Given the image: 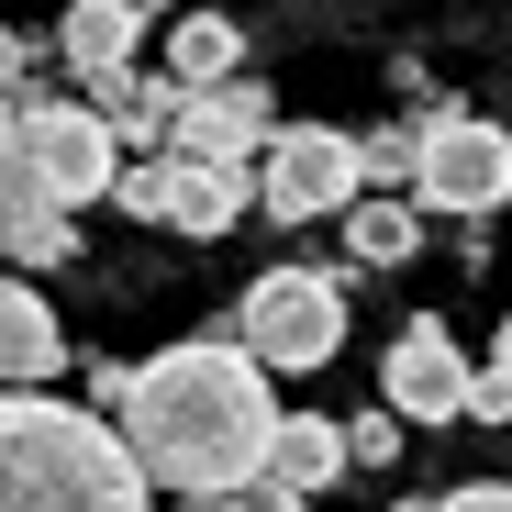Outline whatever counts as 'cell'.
<instances>
[{
    "label": "cell",
    "mask_w": 512,
    "mask_h": 512,
    "mask_svg": "<svg viewBox=\"0 0 512 512\" xmlns=\"http://www.w3.org/2000/svg\"><path fill=\"white\" fill-rule=\"evenodd\" d=\"M112 423H123V446H134V468H145L156 490L234 501V490L268 479L290 412L268 401V368L234 346V323H201V334H179L167 357L134 368V401H123Z\"/></svg>",
    "instance_id": "obj_1"
},
{
    "label": "cell",
    "mask_w": 512,
    "mask_h": 512,
    "mask_svg": "<svg viewBox=\"0 0 512 512\" xmlns=\"http://www.w3.org/2000/svg\"><path fill=\"white\" fill-rule=\"evenodd\" d=\"M0 512H156V479L112 412L0 390Z\"/></svg>",
    "instance_id": "obj_2"
},
{
    "label": "cell",
    "mask_w": 512,
    "mask_h": 512,
    "mask_svg": "<svg viewBox=\"0 0 512 512\" xmlns=\"http://www.w3.org/2000/svg\"><path fill=\"white\" fill-rule=\"evenodd\" d=\"M234 346L268 368V379H312L346 357V279L334 268H268L234 301Z\"/></svg>",
    "instance_id": "obj_3"
},
{
    "label": "cell",
    "mask_w": 512,
    "mask_h": 512,
    "mask_svg": "<svg viewBox=\"0 0 512 512\" xmlns=\"http://www.w3.org/2000/svg\"><path fill=\"white\" fill-rule=\"evenodd\" d=\"M123 167H134V145L112 134L101 101H34V112H23V190H34V201L90 212V201H112Z\"/></svg>",
    "instance_id": "obj_4"
},
{
    "label": "cell",
    "mask_w": 512,
    "mask_h": 512,
    "mask_svg": "<svg viewBox=\"0 0 512 512\" xmlns=\"http://www.w3.org/2000/svg\"><path fill=\"white\" fill-rule=\"evenodd\" d=\"M368 201V156L357 134H334V123H279L268 156H256V212L268 223H346Z\"/></svg>",
    "instance_id": "obj_5"
},
{
    "label": "cell",
    "mask_w": 512,
    "mask_h": 512,
    "mask_svg": "<svg viewBox=\"0 0 512 512\" xmlns=\"http://www.w3.org/2000/svg\"><path fill=\"white\" fill-rule=\"evenodd\" d=\"M412 201L457 212V223L501 212L512 201V134L479 123V112H423V179H412Z\"/></svg>",
    "instance_id": "obj_6"
},
{
    "label": "cell",
    "mask_w": 512,
    "mask_h": 512,
    "mask_svg": "<svg viewBox=\"0 0 512 512\" xmlns=\"http://www.w3.org/2000/svg\"><path fill=\"white\" fill-rule=\"evenodd\" d=\"M468 346L435 323V312H412L401 334H390V357H379V401L401 412V423H468Z\"/></svg>",
    "instance_id": "obj_7"
},
{
    "label": "cell",
    "mask_w": 512,
    "mask_h": 512,
    "mask_svg": "<svg viewBox=\"0 0 512 512\" xmlns=\"http://www.w3.org/2000/svg\"><path fill=\"white\" fill-rule=\"evenodd\" d=\"M268 134H279V112H268V90H256V78H212V90L179 101V156L256 167V156H268Z\"/></svg>",
    "instance_id": "obj_8"
},
{
    "label": "cell",
    "mask_w": 512,
    "mask_h": 512,
    "mask_svg": "<svg viewBox=\"0 0 512 512\" xmlns=\"http://www.w3.org/2000/svg\"><path fill=\"white\" fill-rule=\"evenodd\" d=\"M145 0H67V23H56V56H67V78L78 90H101V78H123L134 56H145Z\"/></svg>",
    "instance_id": "obj_9"
},
{
    "label": "cell",
    "mask_w": 512,
    "mask_h": 512,
    "mask_svg": "<svg viewBox=\"0 0 512 512\" xmlns=\"http://www.w3.org/2000/svg\"><path fill=\"white\" fill-rule=\"evenodd\" d=\"M67 368V323L56 301L23 279V268H0V390H45Z\"/></svg>",
    "instance_id": "obj_10"
},
{
    "label": "cell",
    "mask_w": 512,
    "mask_h": 512,
    "mask_svg": "<svg viewBox=\"0 0 512 512\" xmlns=\"http://www.w3.org/2000/svg\"><path fill=\"white\" fill-rule=\"evenodd\" d=\"M256 212V167H223V156H179L167 145V223L179 234H223Z\"/></svg>",
    "instance_id": "obj_11"
},
{
    "label": "cell",
    "mask_w": 512,
    "mask_h": 512,
    "mask_svg": "<svg viewBox=\"0 0 512 512\" xmlns=\"http://www.w3.org/2000/svg\"><path fill=\"white\" fill-rule=\"evenodd\" d=\"M78 101H101L112 134H123L134 156H156V145H179V101H190V78H167V67H123V78H101V90H78Z\"/></svg>",
    "instance_id": "obj_12"
},
{
    "label": "cell",
    "mask_w": 512,
    "mask_h": 512,
    "mask_svg": "<svg viewBox=\"0 0 512 512\" xmlns=\"http://www.w3.org/2000/svg\"><path fill=\"white\" fill-rule=\"evenodd\" d=\"M346 468H357V446H346V423H334V412H290V423H279V457H268L279 490L312 501V490H334Z\"/></svg>",
    "instance_id": "obj_13"
},
{
    "label": "cell",
    "mask_w": 512,
    "mask_h": 512,
    "mask_svg": "<svg viewBox=\"0 0 512 512\" xmlns=\"http://www.w3.org/2000/svg\"><path fill=\"white\" fill-rule=\"evenodd\" d=\"M0 256H12L23 279H45V268H67L78 256V212H56V201H0Z\"/></svg>",
    "instance_id": "obj_14"
},
{
    "label": "cell",
    "mask_w": 512,
    "mask_h": 512,
    "mask_svg": "<svg viewBox=\"0 0 512 512\" xmlns=\"http://www.w3.org/2000/svg\"><path fill=\"white\" fill-rule=\"evenodd\" d=\"M412 245H423V201L412 190H379V201L346 212V256H357V268H401Z\"/></svg>",
    "instance_id": "obj_15"
},
{
    "label": "cell",
    "mask_w": 512,
    "mask_h": 512,
    "mask_svg": "<svg viewBox=\"0 0 512 512\" xmlns=\"http://www.w3.org/2000/svg\"><path fill=\"white\" fill-rule=\"evenodd\" d=\"M234 67H245V34L223 12H179V23H167V78L212 90V78H234Z\"/></svg>",
    "instance_id": "obj_16"
},
{
    "label": "cell",
    "mask_w": 512,
    "mask_h": 512,
    "mask_svg": "<svg viewBox=\"0 0 512 512\" xmlns=\"http://www.w3.org/2000/svg\"><path fill=\"white\" fill-rule=\"evenodd\" d=\"M357 156H368V190H412L423 179V123H379V134H357Z\"/></svg>",
    "instance_id": "obj_17"
},
{
    "label": "cell",
    "mask_w": 512,
    "mask_h": 512,
    "mask_svg": "<svg viewBox=\"0 0 512 512\" xmlns=\"http://www.w3.org/2000/svg\"><path fill=\"white\" fill-rule=\"evenodd\" d=\"M346 446H357V468H390V457H401V412H390V401H368V412L346 423Z\"/></svg>",
    "instance_id": "obj_18"
},
{
    "label": "cell",
    "mask_w": 512,
    "mask_h": 512,
    "mask_svg": "<svg viewBox=\"0 0 512 512\" xmlns=\"http://www.w3.org/2000/svg\"><path fill=\"white\" fill-rule=\"evenodd\" d=\"M23 90H0V201H23Z\"/></svg>",
    "instance_id": "obj_19"
},
{
    "label": "cell",
    "mask_w": 512,
    "mask_h": 512,
    "mask_svg": "<svg viewBox=\"0 0 512 512\" xmlns=\"http://www.w3.org/2000/svg\"><path fill=\"white\" fill-rule=\"evenodd\" d=\"M468 423H512V368H479L468 379Z\"/></svg>",
    "instance_id": "obj_20"
},
{
    "label": "cell",
    "mask_w": 512,
    "mask_h": 512,
    "mask_svg": "<svg viewBox=\"0 0 512 512\" xmlns=\"http://www.w3.org/2000/svg\"><path fill=\"white\" fill-rule=\"evenodd\" d=\"M435 512H512V479H468V490H446Z\"/></svg>",
    "instance_id": "obj_21"
},
{
    "label": "cell",
    "mask_w": 512,
    "mask_h": 512,
    "mask_svg": "<svg viewBox=\"0 0 512 512\" xmlns=\"http://www.w3.org/2000/svg\"><path fill=\"white\" fill-rule=\"evenodd\" d=\"M23 78H34V34L0 23V90H23Z\"/></svg>",
    "instance_id": "obj_22"
},
{
    "label": "cell",
    "mask_w": 512,
    "mask_h": 512,
    "mask_svg": "<svg viewBox=\"0 0 512 512\" xmlns=\"http://www.w3.org/2000/svg\"><path fill=\"white\" fill-rule=\"evenodd\" d=\"M134 401V368H90V412H123Z\"/></svg>",
    "instance_id": "obj_23"
},
{
    "label": "cell",
    "mask_w": 512,
    "mask_h": 512,
    "mask_svg": "<svg viewBox=\"0 0 512 512\" xmlns=\"http://www.w3.org/2000/svg\"><path fill=\"white\" fill-rule=\"evenodd\" d=\"M234 512H301V490H279V479H256V490H234Z\"/></svg>",
    "instance_id": "obj_24"
},
{
    "label": "cell",
    "mask_w": 512,
    "mask_h": 512,
    "mask_svg": "<svg viewBox=\"0 0 512 512\" xmlns=\"http://www.w3.org/2000/svg\"><path fill=\"white\" fill-rule=\"evenodd\" d=\"M490 368H512V323H501V334H490Z\"/></svg>",
    "instance_id": "obj_25"
},
{
    "label": "cell",
    "mask_w": 512,
    "mask_h": 512,
    "mask_svg": "<svg viewBox=\"0 0 512 512\" xmlns=\"http://www.w3.org/2000/svg\"><path fill=\"white\" fill-rule=\"evenodd\" d=\"M179 512H234V501H179Z\"/></svg>",
    "instance_id": "obj_26"
},
{
    "label": "cell",
    "mask_w": 512,
    "mask_h": 512,
    "mask_svg": "<svg viewBox=\"0 0 512 512\" xmlns=\"http://www.w3.org/2000/svg\"><path fill=\"white\" fill-rule=\"evenodd\" d=\"M390 512H435V501H390Z\"/></svg>",
    "instance_id": "obj_27"
}]
</instances>
